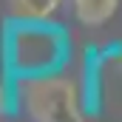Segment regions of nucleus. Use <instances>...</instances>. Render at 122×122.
Wrapping results in <instances>:
<instances>
[{
	"label": "nucleus",
	"mask_w": 122,
	"mask_h": 122,
	"mask_svg": "<svg viewBox=\"0 0 122 122\" xmlns=\"http://www.w3.org/2000/svg\"><path fill=\"white\" fill-rule=\"evenodd\" d=\"M119 9V0H71V11L82 26H102L108 23Z\"/></svg>",
	"instance_id": "3"
},
{
	"label": "nucleus",
	"mask_w": 122,
	"mask_h": 122,
	"mask_svg": "<svg viewBox=\"0 0 122 122\" xmlns=\"http://www.w3.org/2000/svg\"><path fill=\"white\" fill-rule=\"evenodd\" d=\"M17 108L31 122H85V102L68 74H40L11 82Z\"/></svg>",
	"instance_id": "2"
},
{
	"label": "nucleus",
	"mask_w": 122,
	"mask_h": 122,
	"mask_svg": "<svg viewBox=\"0 0 122 122\" xmlns=\"http://www.w3.org/2000/svg\"><path fill=\"white\" fill-rule=\"evenodd\" d=\"M11 99H14V94L0 82V117H6V114L11 111Z\"/></svg>",
	"instance_id": "5"
},
{
	"label": "nucleus",
	"mask_w": 122,
	"mask_h": 122,
	"mask_svg": "<svg viewBox=\"0 0 122 122\" xmlns=\"http://www.w3.org/2000/svg\"><path fill=\"white\" fill-rule=\"evenodd\" d=\"M65 0H9L11 17H26V20H51L62 9Z\"/></svg>",
	"instance_id": "4"
},
{
	"label": "nucleus",
	"mask_w": 122,
	"mask_h": 122,
	"mask_svg": "<svg viewBox=\"0 0 122 122\" xmlns=\"http://www.w3.org/2000/svg\"><path fill=\"white\" fill-rule=\"evenodd\" d=\"M0 54L9 82L23 77L57 74L71 60V37L54 20L9 17L3 29Z\"/></svg>",
	"instance_id": "1"
}]
</instances>
